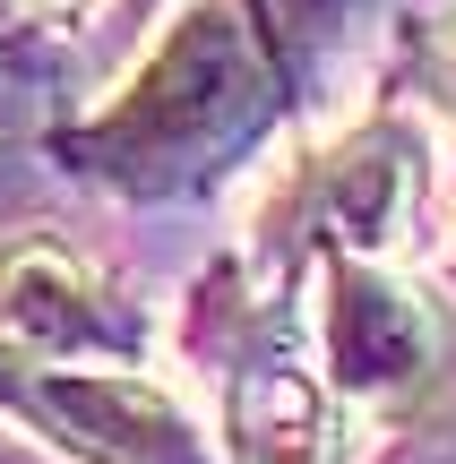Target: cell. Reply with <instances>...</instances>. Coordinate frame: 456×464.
Returning a JSON list of instances; mask_svg holds the SVG:
<instances>
[{
	"mask_svg": "<svg viewBox=\"0 0 456 464\" xmlns=\"http://www.w3.org/2000/svg\"><path fill=\"white\" fill-rule=\"evenodd\" d=\"M327 34L336 0H172L130 78L52 130V164L130 207L207 198L302 112Z\"/></svg>",
	"mask_w": 456,
	"mask_h": 464,
	"instance_id": "6da1fadb",
	"label": "cell"
},
{
	"mask_svg": "<svg viewBox=\"0 0 456 464\" xmlns=\"http://www.w3.org/2000/svg\"><path fill=\"white\" fill-rule=\"evenodd\" d=\"M302 344L327 396L354 413V430H405L440 396L448 327L405 266L319 258L302 284Z\"/></svg>",
	"mask_w": 456,
	"mask_h": 464,
	"instance_id": "277c9868",
	"label": "cell"
},
{
	"mask_svg": "<svg viewBox=\"0 0 456 464\" xmlns=\"http://www.w3.org/2000/svg\"><path fill=\"white\" fill-rule=\"evenodd\" d=\"M396 95L431 121L440 138H456V0L422 26H405V86Z\"/></svg>",
	"mask_w": 456,
	"mask_h": 464,
	"instance_id": "8992f818",
	"label": "cell"
},
{
	"mask_svg": "<svg viewBox=\"0 0 456 464\" xmlns=\"http://www.w3.org/2000/svg\"><path fill=\"white\" fill-rule=\"evenodd\" d=\"M0 362L17 370H138L155 362V318L130 284L61 224L0 232Z\"/></svg>",
	"mask_w": 456,
	"mask_h": 464,
	"instance_id": "5b68a950",
	"label": "cell"
},
{
	"mask_svg": "<svg viewBox=\"0 0 456 464\" xmlns=\"http://www.w3.org/2000/svg\"><path fill=\"white\" fill-rule=\"evenodd\" d=\"M431 276H440V284H448V293H456V241L440 249V258H431Z\"/></svg>",
	"mask_w": 456,
	"mask_h": 464,
	"instance_id": "9c48e42d",
	"label": "cell"
},
{
	"mask_svg": "<svg viewBox=\"0 0 456 464\" xmlns=\"http://www.w3.org/2000/svg\"><path fill=\"white\" fill-rule=\"evenodd\" d=\"M448 138L413 112L405 95H379L362 121L319 138H293L267 172L250 181L233 266L250 293L302 301L319 258H371L405 266L431 249V198H440Z\"/></svg>",
	"mask_w": 456,
	"mask_h": 464,
	"instance_id": "7a4b0ae2",
	"label": "cell"
},
{
	"mask_svg": "<svg viewBox=\"0 0 456 464\" xmlns=\"http://www.w3.org/2000/svg\"><path fill=\"white\" fill-rule=\"evenodd\" d=\"M147 9H164V0H112V17H121V34H138V26H147Z\"/></svg>",
	"mask_w": 456,
	"mask_h": 464,
	"instance_id": "ba28073f",
	"label": "cell"
},
{
	"mask_svg": "<svg viewBox=\"0 0 456 464\" xmlns=\"http://www.w3.org/2000/svg\"><path fill=\"white\" fill-rule=\"evenodd\" d=\"M17 9H26L34 26H78V17H95L103 0H17Z\"/></svg>",
	"mask_w": 456,
	"mask_h": 464,
	"instance_id": "52a82bcc",
	"label": "cell"
},
{
	"mask_svg": "<svg viewBox=\"0 0 456 464\" xmlns=\"http://www.w3.org/2000/svg\"><path fill=\"white\" fill-rule=\"evenodd\" d=\"M172 344L207 379V430H216L224 464H354L362 456L354 413L310 370L302 301L250 293V276L233 258L189 284Z\"/></svg>",
	"mask_w": 456,
	"mask_h": 464,
	"instance_id": "3957f363",
	"label": "cell"
}]
</instances>
